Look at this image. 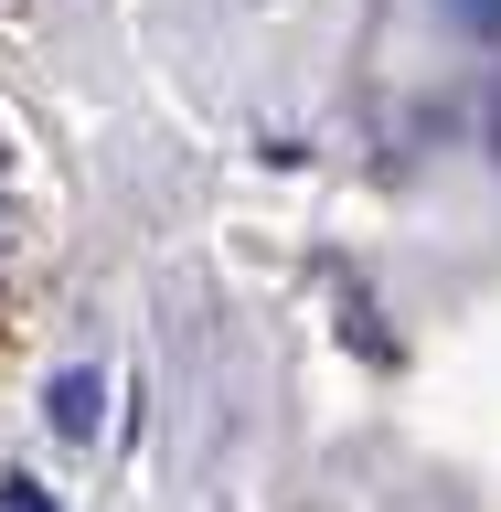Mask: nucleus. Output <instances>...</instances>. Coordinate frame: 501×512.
<instances>
[{"instance_id":"obj_6","label":"nucleus","mask_w":501,"mask_h":512,"mask_svg":"<svg viewBox=\"0 0 501 512\" xmlns=\"http://www.w3.org/2000/svg\"><path fill=\"white\" fill-rule=\"evenodd\" d=\"M491 128H501V118H491Z\"/></svg>"},{"instance_id":"obj_3","label":"nucleus","mask_w":501,"mask_h":512,"mask_svg":"<svg viewBox=\"0 0 501 512\" xmlns=\"http://www.w3.org/2000/svg\"><path fill=\"white\" fill-rule=\"evenodd\" d=\"M459 11H470V22H480V32H491V22H501V0H459Z\"/></svg>"},{"instance_id":"obj_5","label":"nucleus","mask_w":501,"mask_h":512,"mask_svg":"<svg viewBox=\"0 0 501 512\" xmlns=\"http://www.w3.org/2000/svg\"><path fill=\"white\" fill-rule=\"evenodd\" d=\"M0 171H11V150H0Z\"/></svg>"},{"instance_id":"obj_4","label":"nucleus","mask_w":501,"mask_h":512,"mask_svg":"<svg viewBox=\"0 0 501 512\" xmlns=\"http://www.w3.org/2000/svg\"><path fill=\"white\" fill-rule=\"evenodd\" d=\"M0 256H11V192H0Z\"/></svg>"},{"instance_id":"obj_2","label":"nucleus","mask_w":501,"mask_h":512,"mask_svg":"<svg viewBox=\"0 0 501 512\" xmlns=\"http://www.w3.org/2000/svg\"><path fill=\"white\" fill-rule=\"evenodd\" d=\"M0 512H54V491H43L32 470H11V480H0Z\"/></svg>"},{"instance_id":"obj_1","label":"nucleus","mask_w":501,"mask_h":512,"mask_svg":"<svg viewBox=\"0 0 501 512\" xmlns=\"http://www.w3.org/2000/svg\"><path fill=\"white\" fill-rule=\"evenodd\" d=\"M43 416H54L64 448H96V427H107V384H96V363H75V374H54V395H43Z\"/></svg>"}]
</instances>
